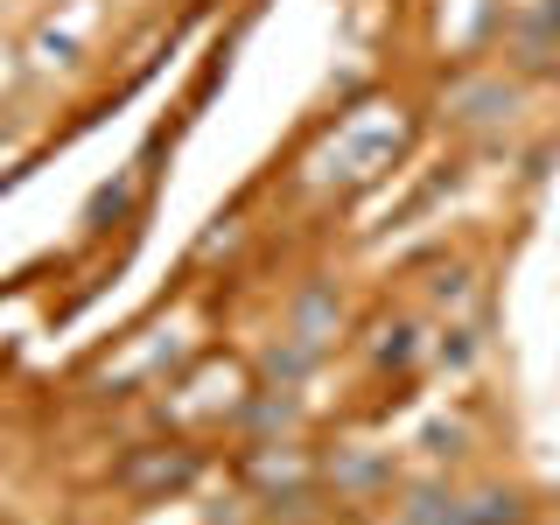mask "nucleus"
Here are the masks:
<instances>
[{
  "instance_id": "f257e3e1",
  "label": "nucleus",
  "mask_w": 560,
  "mask_h": 525,
  "mask_svg": "<svg viewBox=\"0 0 560 525\" xmlns=\"http://www.w3.org/2000/svg\"><path fill=\"white\" fill-rule=\"evenodd\" d=\"M393 148H399V127H393V119H378V127L350 133V140H343V154L329 148V168L343 162V175H364V168H372V162H385V154H393Z\"/></svg>"
}]
</instances>
